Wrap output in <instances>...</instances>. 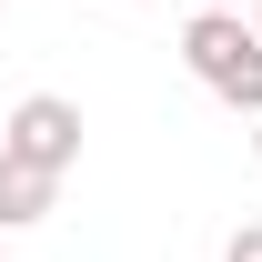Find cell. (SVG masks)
<instances>
[{
	"instance_id": "obj_1",
	"label": "cell",
	"mask_w": 262,
	"mask_h": 262,
	"mask_svg": "<svg viewBox=\"0 0 262 262\" xmlns=\"http://www.w3.org/2000/svg\"><path fill=\"white\" fill-rule=\"evenodd\" d=\"M182 61H192V81L212 101L262 111V31H252V10H192L182 20Z\"/></svg>"
},
{
	"instance_id": "obj_2",
	"label": "cell",
	"mask_w": 262,
	"mask_h": 262,
	"mask_svg": "<svg viewBox=\"0 0 262 262\" xmlns=\"http://www.w3.org/2000/svg\"><path fill=\"white\" fill-rule=\"evenodd\" d=\"M0 151L10 162H40V171H81V101H61V91H31L10 121H0Z\"/></svg>"
},
{
	"instance_id": "obj_3",
	"label": "cell",
	"mask_w": 262,
	"mask_h": 262,
	"mask_svg": "<svg viewBox=\"0 0 262 262\" xmlns=\"http://www.w3.org/2000/svg\"><path fill=\"white\" fill-rule=\"evenodd\" d=\"M40 212H61V171H40V162H10V151H0V232L40 222Z\"/></svg>"
},
{
	"instance_id": "obj_4",
	"label": "cell",
	"mask_w": 262,
	"mask_h": 262,
	"mask_svg": "<svg viewBox=\"0 0 262 262\" xmlns=\"http://www.w3.org/2000/svg\"><path fill=\"white\" fill-rule=\"evenodd\" d=\"M222 262H262V222H242V232H232V242H222Z\"/></svg>"
},
{
	"instance_id": "obj_5",
	"label": "cell",
	"mask_w": 262,
	"mask_h": 262,
	"mask_svg": "<svg viewBox=\"0 0 262 262\" xmlns=\"http://www.w3.org/2000/svg\"><path fill=\"white\" fill-rule=\"evenodd\" d=\"M202 10H252V0H202Z\"/></svg>"
},
{
	"instance_id": "obj_6",
	"label": "cell",
	"mask_w": 262,
	"mask_h": 262,
	"mask_svg": "<svg viewBox=\"0 0 262 262\" xmlns=\"http://www.w3.org/2000/svg\"><path fill=\"white\" fill-rule=\"evenodd\" d=\"M252 151H262V111H252Z\"/></svg>"
},
{
	"instance_id": "obj_7",
	"label": "cell",
	"mask_w": 262,
	"mask_h": 262,
	"mask_svg": "<svg viewBox=\"0 0 262 262\" xmlns=\"http://www.w3.org/2000/svg\"><path fill=\"white\" fill-rule=\"evenodd\" d=\"M252 31H262V0H252Z\"/></svg>"
},
{
	"instance_id": "obj_8",
	"label": "cell",
	"mask_w": 262,
	"mask_h": 262,
	"mask_svg": "<svg viewBox=\"0 0 262 262\" xmlns=\"http://www.w3.org/2000/svg\"><path fill=\"white\" fill-rule=\"evenodd\" d=\"M0 252H10V232H0Z\"/></svg>"
},
{
	"instance_id": "obj_9",
	"label": "cell",
	"mask_w": 262,
	"mask_h": 262,
	"mask_svg": "<svg viewBox=\"0 0 262 262\" xmlns=\"http://www.w3.org/2000/svg\"><path fill=\"white\" fill-rule=\"evenodd\" d=\"M0 10H10V0H0Z\"/></svg>"
}]
</instances>
